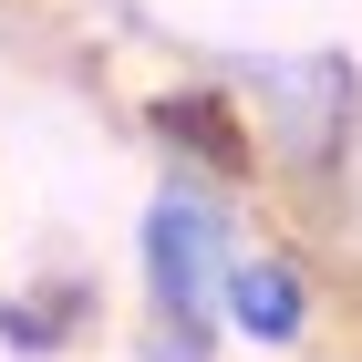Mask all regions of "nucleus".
Returning <instances> with one entry per match:
<instances>
[{
  "instance_id": "2",
  "label": "nucleus",
  "mask_w": 362,
  "mask_h": 362,
  "mask_svg": "<svg viewBox=\"0 0 362 362\" xmlns=\"http://www.w3.org/2000/svg\"><path fill=\"white\" fill-rule=\"evenodd\" d=\"M249 269V207L228 176L166 166L156 197L135 218V290L145 321H197V332H228V290Z\"/></svg>"
},
{
  "instance_id": "3",
  "label": "nucleus",
  "mask_w": 362,
  "mask_h": 362,
  "mask_svg": "<svg viewBox=\"0 0 362 362\" xmlns=\"http://www.w3.org/2000/svg\"><path fill=\"white\" fill-rule=\"evenodd\" d=\"M228 332L259 341V352H310V332H321V269H310V249H249V269L228 290Z\"/></svg>"
},
{
  "instance_id": "4",
  "label": "nucleus",
  "mask_w": 362,
  "mask_h": 362,
  "mask_svg": "<svg viewBox=\"0 0 362 362\" xmlns=\"http://www.w3.org/2000/svg\"><path fill=\"white\" fill-rule=\"evenodd\" d=\"M124 362H228V352H218V332H197V321H135Z\"/></svg>"
},
{
  "instance_id": "5",
  "label": "nucleus",
  "mask_w": 362,
  "mask_h": 362,
  "mask_svg": "<svg viewBox=\"0 0 362 362\" xmlns=\"http://www.w3.org/2000/svg\"><path fill=\"white\" fill-rule=\"evenodd\" d=\"M83 310H31V300H0V341H21V352H52Z\"/></svg>"
},
{
  "instance_id": "1",
  "label": "nucleus",
  "mask_w": 362,
  "mask_h": 362,
  "mask_svg": "<svg viewBox=\"0 0 362 362\" xmlns=\"http://www.w3.org/2000/svg\"><path fill=\"white\" fill-rule=\"evenodd\" d=\"M218 83L238 93V114H249L259 156H269L290 187L332 197L341 176H352L362 156V62L352 52H228Z\"/></svg>"
}]
</instances>
